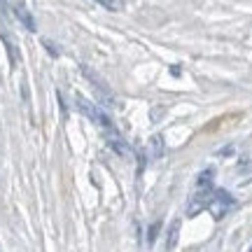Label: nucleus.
<instances>
[{"instance_id":"obj_7","label":"nucleus","mask_w":252,"mask_h":252,"mask_svg":"<svg viewBox=\"0 0 252 252\" xmlns=\"http://www.w3.org/2000/svg\"><path fill=\"white\" fill-rule=\"evenodd\" d=\"M178 231H180V222H173L171 229H168V241H166V248H168V250H173L175 243H178Z\"/></svg>"},{"instance_id":"obj_12","label":"nucleus","mask_w":252,"mask_h":252,"mask_svg":"<svg viewBox=\"0 0 252 252\" xmlns=\"http://www.w3.org/2000/svg\"><path fill=\"white\" fill-rule=\"evenodd\" d=\"M152 150H154V157L163 154V140H159V138H152Z\"/></svg>"},{"instance_id":"obj_13","label":"nucleus","mask_w":252,"mask_h":252,"mask_svg":"<svg viewBox=\"0 0 252 252\" xmlns=\"http://www.w3.org/2000/svg\"><path fill=\"white\" fill-rule=\"evenodd\" d=\"M0 2H2V0H0ZM2 5H5V2H2Z\"/></svg>"},{"instance_id":"obj_5","label":"nucleus","mask_w":252,"mask_h":252,"mask_svg":"<svg viewBox=\"0 0 252 252\" xmlns=\"http://www.w3.org/2000/svg\"><path fill=\"white\" fill-rule=\"evenodd\" d=\"M108 143L117 154H128V145H126L117 133H108Z\"/></svg>"},{"instance_id":"obj_2","label":"nucleus","mask_w":252,"mask_h":252,"mask_svg":"<svg viewBox=\"0 0 252 252\" xmlns=\"http://www.w3.org/2000/svg\"><path fill=\"white\" fill-rule=\"evenodd\" d=\"M210 201H213V189H198L196 194L191 196V201H189L187 215H189V217H194L196 213H201L203 208L210 206Z\"/></svg>"},{"instance_id":"obj_8","label":"nucleus","mask_w":252,"mask_h":252,"mask_svg":"<svg viewBox=\"0 0 252 252\" xmlns=\"http://www.w3.org/2000/svg\"><path fill=\"white\" fill-rule=\"evenodd\" d=\"M0 40H2V45L7 47V54H9V61H12V65H17V63H19V54H17V47L12 45V42H9L7 37L2 35V33H0Z\"/></svg>"},{"instance_id":"obj_9","label":"nucleus","mask_w":252,"mask_h":252,"mask_svg":"<svg viewBox=\"0 0 252 252\" xmlns=\"http://www.w3.org/2000/svg\"><path fill=\"white\" fill-rule=\"evenodd\" d=\"M94 2H98L100 7L110 9V12H119V9H122V2H119V0H94Z\"/></svg>"},{"instance_id":"obj_6","label":"nucleus","mask_w":252,"mask_h":252,"mask_svg":"<svg viewBox=\"0 0 252 252\" xmlns=\"http://www.w3.org/2000/svg\"><path fill=\"white\" fill-rule=\"evenodd\" d=\"M213 175H215V171H213V168H206V171L196 178V187L198 189H213Z\"/></svg>"},{"instance_id":"obj_4","label":"nucleus","mask_w":252,"mask_h":252,"mask_svg":"<svg viewBox=\"0 0 252 252\" xmlns=\"http://www.w3.org/2000/svg\"><path fill=\"white\" fill-rule=\"evenodd\" d=\"M77 105H80V110L84 112V115H87V117L91 119V122H96V119H98L100 110L96 108V105H91L89 100H84V98H80V96H77Z\"/></svg>"},{"instance_id":"obj_3","label":"nucleus","mask_w":252,"mask_h":252,"mask_svg":"<svg viewBox=\"0 0 252 252\" xmlns=\"http://www.w3.org/2000/svg\"><path fill=\"white\" fill-rule=\"evenodd\" d=\"M14 14H17V19L28 28V31H31V33H35V28H37L35 26V19H33V14H31V12H28L21 2H19V5H14Z\"/></svg>"},{"instance_id":"obj_1","label":"nucleus","mask_w":252,"mask_h":252,"mask_svg":"<svg viewBox=\"0 0 252 252\" xmlns=\"http://www.w3.org/2000/svg\"><path fill=\"white\" fill-rule=\"evenodd\" d=\"M234 198H231V194L229 191H224V189H217V191H213V201H210V210H213V215L220 220V217H224L231 208H234Z\"/></svg>"},{"instance_id":"obj_10","label":"nucleus","mask_w":252,"mask_h":252,"mask_svg":"<svg viewBox=\"0 0 252 252\" xmlns=\"http://www.w3.org/2000/svg\"><path fill=\"white\" fill-rule=\"evenodd\" d=\"M159 229H161V222H152V226H150V234H147V243H150V245L157 243V236H159Z\"/></svg>"},{"instance_id":"obj_11","label":"nucleus","mask_w":252,"mask_h":252,"mask_svg":"<svg viewBox=\"0 0 252 252\" xmlns=\"http://www.w3.org/2000/svg\"><path fill=\"white\" fill-rule=\"evenodd\" d=\"M42 45H45V49H47V52H49L52 56H59V54H61V52H59V47H56L52 40H42Z\"/></svg>"}]
</instances>
